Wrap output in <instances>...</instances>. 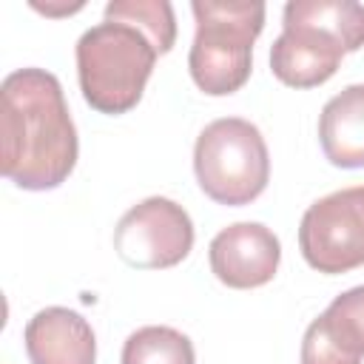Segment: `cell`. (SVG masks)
I'll use <instances>...</instances> for the list:
<instances>
[{
  "label": "cell",
  "mask_w": 364,
  "mask_h": 364,
  "mask_svg": "<svg viewBox=\"0 0 364 364\" xmlns=\"http://www.w3.org/2000/svg\"><path fill=\"white\" fill-rule=\"evenodd\" d=\"M0 171L23 191L63 185L80 154L60 80L46 68H17L0 85Z\"/></svg>",
  "instance_id": "6da1fadb"
},
{
  "label": "cell",
  "mask_w": 364,
  "mask_h": 364,
  "mask_svg": "<svg viewBox=\"0 0 364 364\" xmlns=\"http://www.w3.org/2000/svg\"><path fill=\"white\" fill-rule=\"evenodd\" d=\"M270 46V71L290 88L327 82L344 54L364 46V6L353 0H290Z\"/></svg>",
  "instance_id": "7a4b0ae2"
},
{
  "label": "cell",
  "mask_w": 364,
  "mask_h": 364,
  "mask_svg": "<svg viewBox=\"0 0 364 364\" xmlns=\"http://www.w3.org/2000/svg\"><path fill=\"white\" fill-rule=\"evenodd\" d=\"M74 57L82 100L94 111L117 117L142 100L159 51L136 26L102 20L82 31Z\"/></svg>",
  "instance_id": "3957f363"
},
{
  "label": "cell",
  "mask_w": 364,
  "mask_h": 364,
  "mask_svg": "<svg viewBox=\"0 0 364 364\" xmlns=\"http://www.w3.org/2000/svg\"><path fill=\"white\" fill-rule=\"evenodd\" d=\"M196 34L188 68L199 91L228 97L239 91L253 68V43L264 28V3L259 0H193Z\"/></svg>",
  "instance_id": "277c9868"
},
{
  "label": "cell",
  "mask_w": 364,
  "mask_h": 364,
  "mask_svg": "<svg viewBox=\"0 0 364 364\" xmlns=\"http://www.w3.org/2000/svg\"><path fill=\"white\" fill-rule=\"evenodd\" d=\"M193 173L213 202L228 208L250 205L270 179V154L262 131L242 117L213 119L196 136Z\"/></svg>",
  "instance_id": "5b68a950"
},
{
  "label": "cell",
  "mask_w": 364,
  "mask_h": 364,
  "mask_svg": "<svg viewBox=\"0 0 364 364\" xmlns=\"http://www.w3.org/2000/svg\"><path fill=\"white\" fill-rule=\"evenodd\" d=\"M304 262L327 276L364 264V185L333 191L316 199L299 225Z\"/></svg>",
  "instance_id": "8992f818"
},
{
  "label": "cell",
  "mask_w": 364,
  "mask_h": 364,
  "mask_svg": "<svg viewBox=\"0 0 364 364\" xmlns=\"http://www.w3.org/2000/svg\"><path fill=\"white\" fill-rule=\"evenodd\" d=\"M193 247V222L182 205L168 196H148L122 213L114 230L117 256L139 270H165L179 264Z\"/></svg>",
  "instance_id": "52a82bcc"
},
{
  "label": "cell",
  "mask_w": 364,
  "mask_h": 364,
  "mask_svg": "<svg viewBox=\"0 0 364 364\" xmlns=\"http://www.w3.org/2000/svg\"><path fill=\"white\" fill-rule=\"evenodd\" d=\"M213 276L233 287L250 290L267 284L282 262V245L262 222H236L222 228L208 247Z\"/></svg>",
  "instance_id": "ba28073f"
},
{
  "label": "cell",
  "mask_w": 364,
  "mask_h": 364,
  "mask_svg": "<svg viewBox=\"0 0 364 364\" xmlns=\"http://www.w3.org/2000/svg\"><path fill=\"white\" fill-rule=\"evenodd\" d=\"M364 358V284L338 293L313 318L301 338V364H361Z\"/></svg>",
  "instance_id": "9c48e42d"
},
{
  "label": "cell",
  "mask_w": 364,
  "mask_h": 364,
  "mask_svg": "<svg viewBox=\"0 0 364 364\" xmlns=\"http://www.w3.org/2000/svg\"><path fill=\"white\" fill-rule=\"evenodd\" d=\"M31 364H94L97 338L91 324L68 307H46L34 313L23 333Z\"/></svg>",
  "instance_id": "30bf717a"
},
{
  "label": "cell",
  "mask_w": 364,
  "mask_h": 364,
  "mask_svg": "<svg viewBox=\"0 0 364 364\" xmlns=\"http://www.w3.org/2000/svg\"><path fill=\"white\" fill-rule=\"evenodd\" d=\"M318 142L330 165L364 168V82L347 85L324 102Z\"/></svg>",
  "instance_id": "8fae6325"
},
{
  "label": "cell",
  "mask_w": 364,
  "mask_h": 364,
  "mask_svg": "<svg viewBox=\"0 0 364 364\" xmlns=\"http://www.w3.org/2000/svg\"><path fill=\"white\" fill-rule=\"evenodd\" d=\"M122 364H196L193 341L176 327L148 324L122 344Z\"/></svg>",
  "instance_id": "7c38bea8"
},
{
  "label": "cell",
  "mask_w": 364,
  "mask_h": 364,
  "mask_svg": "<svg viewBox=\"0 0 364 364\" xmlns=\"http://www.w3.org/2000/svg\"><path fill=\"white\" fill-rule=\"evenodd\" d=\"M105 20L136 26L159 54H168L176 43V17L168 0H111L105 6Z\"/></svg>",
  "instance_id": "4fadbf2b"
}]
</instances>
